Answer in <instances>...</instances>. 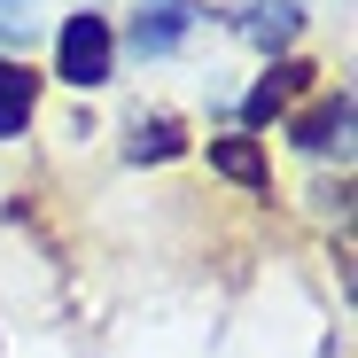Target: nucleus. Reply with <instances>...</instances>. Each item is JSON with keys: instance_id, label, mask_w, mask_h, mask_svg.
<instances>
[{"instance_id": "f257e3e1", "label": "nucleus", "mask_w": 358, "mask_h": 358, "mask_svg": "<svg viewBox=\"0 0 358 358\" xmlns=\"http://www.w3.org/2000/svg\"><path fill=\"white\" fill-rule=\"evenodd\" d=\"M109 63H117V31H109V16L78 8V16L63 24V39H55V71H63V86L94 94V86H109Z\"/></svg>"}, {"instance_id": "20e7f679", "label": "nucleus", "mask_w": 358, "mask_h": 358, "mask_svg": "<svg viewBox=\"0 0 358 358\" xmlns=\"http://www.w3.org/2000/svg\"><path fill=\"white\" fill-rule=\"evenodd\" d=\"M31 109H39V78L16 63V55H0V141H16L31 125Z\"/></svg>"}, {"instance_id": "1a4fd4ad", "label": "nucleus", "mask_w": 358, "mask_h": 358, "mask_svg": "<svg viewBox=\"0 0 358 358\" xmlns=\"http://www.w3.org/2000/svg\"><path fill=\"white\" fill-rule=\"evenodd\" d=\"M31 8H39V0H0V39H16V31H31Z\"/></svg>"}, {"instance_id": "423d86ee", "label": "nucleus", "mask_w": 358, "mask_h": 358, "mask_svg": "<svg viewBox=\"0 0 358 358\" xmlns=\"http://www.w3.org/2000/svg\"><path fill=\"white\" fill-rule=\"evenodd\" d=\"M304 8H312V0H250V24L242 31L273 55V47H288L296 31H304Z\"/></svg>"}, {"instance_id": "0eeeda50", "label": "nucleus", "mask_w": 358, "mask_h": 358, "mask_svg": "<svg viewBox=\"0 0 358 358\" xmlns=\"http://www.w3.org/2000/svg\"><path fill=\"white\" fill-rule=\"evenodd\" d=\"M312 78H320L312 63H273V78H265V86L250 94V117H273V109H288V101H296V94H304Z\"/></svg>"}, {"instance_id": "39448f33", "label": "nucleus", "mask_w": 358, "mask_h": 358, "mask_svg": "<svg viewBox=\"0 0 358 358\" xmlns=\"http://www.w3.org/2000/svg\"><path fill=\"white\" fill-rule=\"evenodd\" d=\"M210 171H218V179H234V187H265V179H273V164H265V148H257L250 133L210 141Z\"/></svg>"}, {"instance_id": "7ed1b4c3", "label": "nucleus", "mask_w": 358, "mask_h": 358, "mask_svg": "<svg viewBox=\"0 0 358 358\" xmlns=\"http://www.w3.org/2000/svg\"><path fill=\"white\" fill-rule=\"evenodd\" d=\"M288 141L296 148H312V156H343V141H350V94H320L304 117H296V125H288Z\"/></svg>"}, {"instance_id": "f03ea898", "label": "nucleus", "mask_w": 358, "mask_h": 358, "mask_svg": "<svg viewBox=\"0 0 358 358\" xmlns=\"http://www.w3.org/2000/svg\"><path fill=\"white\" fill-rule=\"evenodd\" d=\"M195 24H203L195 0H141V8H133V55H148V63H156V55H179Z\"/></svg>"}, {"instance_id": "6e6552de", "label": "nucleus", "mask_w": 358, "mask_h": 358, "mask_svg": "<svg viewBox=\"0 0 358 358\" xmlns=\"http://www.w3.org/2000/svg\"><path fill=\"white\" fill-rule=\"evenodd\" d=\"M179 148H187V133H179V117H141V125H133V164H164V156H179Z\"/></svg>"}]
</instances>
